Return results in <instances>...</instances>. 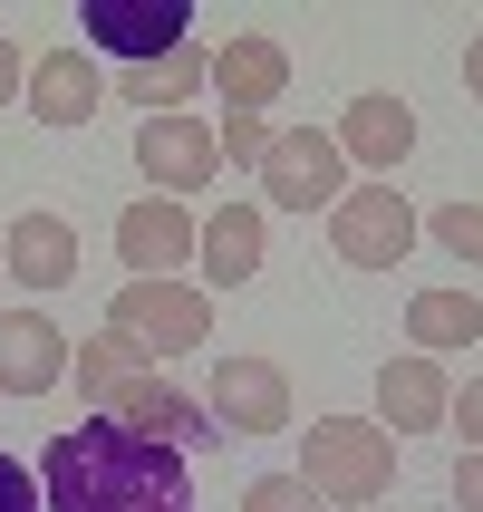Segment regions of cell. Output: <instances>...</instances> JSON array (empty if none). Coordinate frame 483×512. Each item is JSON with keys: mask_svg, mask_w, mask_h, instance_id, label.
Returning a JSON list of instances; mask_svg holds the SVG:
<instances>
[{"mask_svg": "<svg viewBox=\"0 0 483 512\" xmlns=\"http://www.w3.org/2000/svg\"><path fill=\"white\" fill-rule=\"evenodd\" d=\"M406 339H416V358L483 339V300L474 290H416V300H406Z\"/></svg>", "mask_w": 483, "mask_h": 512, "instance_id": "d6986e66", "label": "cell"}, {"mask_svg": "<svg viewBox=\"0 0 483 512\" xmlns=\"http://www.w3.org/2000/svg\"><path fill=\"white\" fill-rule=\"evenodd\" d=\"M20 87H29V58L10 49V39H0V107H10V97H20Z\"/></svg>", "mask_w": 483, "mask_h": 512, "instance_id": "4316f807", "label": "cell"}, {"mask_svg": "<svg viewBox=\"0 0 483 512\" xmlns=\"http://www.w3.org/2000/svg\"><path fill=\"white\" fill-rule=\"evenodd\" d=\"M68 377V329L49 310H0V397H49Z\"/></svg>", "mask_w": 483, "mask_h": 512, "instance_id": "7c38bea8", "label": "cell"}, {"mask_svg": "<svg viewBox=\"0 0 483 512\" xmlns=\"http://www.w3.org/2000/svg\"><path fill=\"white\" fill-rule=\"evenodd\" d=\"M213 426L223 435H281L290 426L281 358H223V368H213Z\"/></svg>", "mask_w": 483, "mask_h": 512, "instance_id": "30bf717a", "label": "cell"}, {"mask_svg": "<svg viewBox=\"0 0 483 512\" xmlns=\"http://www.w3.org/2000/svg\"><path fill=\"white\" fill-rule=\"evenodd\" d=\"M445 426H464V445L483 455V377H464V387H455V416H445Z\"/></svg>", "mask_w": 483, "mask_h": 512, "instance_id": "cb8c5ba5", "label": "cell"}, {"mask_svg": "<svg viewBox=\"0 0 483 512\" xmlns=\"http://www.w3.org/2000/svg\"><path fill=\"white\" fill-rule=\"evenodd\" d=\"M261 194L281 203V213H329L348 194V155L329 126H281L271 155H261Z\"/></svg>", "mask_w": 483, "mask_h": 512, "instance_id": "5b68a950", "label": "cell"}, {"mask_svg": "<svg viewBox=\"0 0 483 512\" xmlns=\"http://www.w3.org/2000/svg\"><path fill=\"white\" fill-rule=\"evenodd\" d=\"M416 242H426V213H416L397 184H348V194L329 203V252H339L348 271H397Z\"/></svg>", "mask_w": 483, "mask_h": 512, "instance_id": "277c9868", "label": "cell"}, {"mask_svg": "<svg viewBox=\"0 0 483 512\" xmlns=\"http://www.w3.org/2000/svg\"><path fill=\"white\" fill-rule=\"evenodd\" d=\"M0 271L20 290H68L78 281V223L68 213H20V223L0 232Z\"/></svg>", "mask_w": 483, "mask_h": 512, "instance_id": "5bb4252c", "label": "cell"}, {"mask_svg": "<svg viewBox=\"0 0 483 512\" xmlns=\"http://www.w3.org/2000/svg\"><path fill=\"white\" fill-rule=\"evenodd\" d=\"M194 261H203L213 290H242L261 271V203H223V213L194 232Z\"/></svg>", "mask_w": 483, "mask_h": 512, "instance_id": "ac0fdd59", "label": "cell"}, {"mask_svg": "<svg viewBox=\"0 0 483 512\" xmlns=\"http://www.w3.org/2000/svg\"><path fill=\"white\" fill-rule=\"evenodd\" d=\"M194 87H213V49H203V39H184V49L155 58V68H126V78H116V97H126V107H145V116H184V107H194Z\"/></svg>", "mask_w": 483, "mask_h": 512, "instance_id": "e0dca14e", "label": "cell"}, {"mask_svg": "<svg viewBox=\"0 0 483 512\" xmlns=\"http://www.w3.org/2000/svg\"><path fill=\"white\" fill-rule=\"evenodd\" d=\"M49 512H194V464L174 445H145L116 416H87V426L49 435Z\"/></svg>", "mask_w": 483, "mask_h": 512, "instance_id": "6da1fadb", "label": "cell"}, {"mask_svg": "<svg viewBox=\"0 0 483 512\" xmlns=\"http://www.w3.org/2000/svg\"><path fill=\"white\" fill-rule=\"evenodd\" d=\"M194 213H184V203H165V194H145V203H126V213H116V252H126V271H136V281H174V271H184V261H194Z\"/></svg>", "mask_w": 483, "mask_h": 512, "instance_id": "8fae6325", "label": "cell"}, {"mask_svg": "<svg viewBox=\"0 0 483 512\" xmlns=\"http://www.w3.org/2000/svg\"><path fill=\"white\" fill-rule=\"evenodd\" d=\"M329 136H339L348 165H368V184H387V174L416 155V107L387 97V87H368V97H348V116L329 126Z\"/></svg>", "mask_w": 483, "mask_h": 512, "instance_id": "9c48e42d", "label": "cell"}, {"mask_svg": "<svg viewBox=\"0 0 483 512\" xmlns=\"http://www.w3.org/2000/svg\"><path fill=\"white\" fill-rule=\"evenodd\" d=\"M136 165L155 194H203L213 174H223V145H213V126H194V116H145L136 126Z\"/></svg>", "mask_w": 483, "mask_h": 512, "instance_id": "ba28073f", "label": "cell"}, {"mask_svg": "<svg viewBox=\"0 0 483 512\" xmlns=\"http://www.w3.org/2000/svg\"><path fill=\"white\" fill-rule=\"evenodd\" d=\"M68 377H78V397H97V406H107L126 377H145V358H136V339L97 329V339H78V348H68Z\"/></svg>", "mask_w": 483, "mask_h": 512, "instance_id": "ffe728a7", "label": "cell"}, {"mask_svg": "<svg viewBox=\"0 0 483 512\" xmlns=\"http://www.w3.org/2000/svg\"><path fill=\"white\" fill-rule=\"evenodd\" d=\"M426 242H445L455 261H483V203H435V213H426Z\"/></svg>", "mask_w": 483, "mask_h": 512, "instance_id": "44dd1931", "label": "cell"}, {"mask_svg": "<svg viewBox=\"0 0 483 512\" xmlns=\"http://www.w3.org/2000/svg\"><path fill=\"white\" fill-rule=\"evenodd\" d=\"M242 512H329V503H319L300 474H252V484H242Z\"/></svg>", "mask_w": 483, "mask_h": 512, "instance_id": "7402d4cb", "label": "cell"}, {"mask_svg": "<svg viewBox=\"0 0 483 512\" xmlns=\"http://www.w3.org/2000/svg\"><path fill=\"white\" fill-rule=\"evenodd\" d=\"M300 484L329 512H377V493L397 484V435L377 416H319L310 455H300Z\"/></svg>", "mask_w": 483, "mask_h": 512, "instance_id": "7a4b0ae2", "label": "cell"}, {"mask_svg": "<svg viewBox=\"0 0 483 512\" xmlns=\"http://www.w3.org/2000/svg\"><path fill=\"white\" fill-rule=\"evenodd\" d=\"M0 512H39V484H29V464L0 455Z\"/></svg>", "mask_w": 483, "mask_h": 512, "instance_id": "d4e9b609", "label": "cell"}, {"mask_svg": "<svg viewBox=\"0 0 483 512\" xmlns=\"http://www.w3.org/2000/svg\"><path fill=\"white\" fill-rule=\"evenodd\" d=\"M232 155V165H261V155H271V126H261V116H223V136H213Z\"/></svg>", "mask_w": 483, "mask_h": 512, "instance_id": "603a6c76", "label": "cell"}, {"mask_svg": "<svg viewBox=\"0 0 483 512\" xmlns=\"http://www.w3.org/2000/svg\"><path fill=\"white\" fill-rule=\"evenodd\" d=\"M107 416L126 435H145V445H174V455L194 464L203 445H223V426H213V406H194L184 387H165V368H145V377H126L107 397Z\"/></svg>", "mask_w": 483, "mask_h": 512, "instance_id": "52a82bcc", "label": "cell"}, {"mask_svg": "<svg viewBox=\"0 0 483 512\" xmlns=\"http://www.w3.org/2000/svg\"><path fill=\"white\" fill-rule=\"evenodd\" d=\"M107 68L87 49H49V58H29V87H20V107L39 116V126H87L97 116V97H107Z\"/></svg>", "mask_w": 483, "mask_h": 512, "instance_id": "4fadbf2b", "label": "cell"}, {"mask_svg": "<svg viewBox=\"0 0 483 512\" xmlns=\"http://www.w3.org/2000/svg\"><path fill=\"white\" fill-rule=\"evenodd\" d=\"M78 39L97 58L155 68V58H174L184 39H194V10H184V0H155V10H136V0H87V10H78Z\"/></svg>", "mask_w": 483, "mask_h": 512, "instance_id": "8992f818", "label": "cell"}, {"mask_svg": "<svg viewBox=\"0 0 483 512\" xmlns=\"http://www.w3.org/2000/svg\"><path fill=\"white\" fill-rule=\"evenodd\" d=\"M464 87L483 97V29H474V49H464Z\"/></svg>", "mask_w": 483, "mask_h": 512, "instance_id": "83f0119b", "label": "cell"}, {"mask_svg": "<svg viewBox=\"0 0 483 512\" xmlns=\"http://www.w3.org/2000/svg\"><path fill=\"white\" fill-rule=\"evenodd\" d=\"M281 87H290V49H281V39L242 29V39L213 49V97H223V116H261Z\"/></svg>", "mask_w": 483, "mask_h": 512, "instance_id": "2e32d148", "label": "cell"}, {"mask_svg": "<svg viewBox=\"0 0 483 512\" xmlns=\"http://www.w3.org/2000/svg\"><path fill=\"white\" fill-rule=\"evenodd\" d=\"M107 329H116V339H136L145 368H165V358H184V348L213 339V300H203L194 281H126L107 300Z\"/></svg>", "mask_w": 483, "mask_h": 512, "instance_id": "3957f363", "label": "cell"}, {"mask_svg": "<svg viewBox=\"0 0 483 512\" xmlns=\"http://www.w3.org/2000/svg\"><path fill=\"white\" fill-rule=\"evenodd\" d=\"M445 416H455V387H445V368H435V358H416V348H406V358H387V368H377V426H387V435H435Z\"/></svg>", "mask_w": 483, "mask_h": 512, "instance_id": "9a60e30c", "label": "cell"}, {"mask_svg": "<svg viewBox=\"0 0 483 512\" xmlns=\"http://www.w3.org/2000/svg\"><path fill=\"white\" fill-rule=\"evenodd\" d=\"M445 493H455V512H483V455H464V464H455V484H445Z\"/></svg>", "mask_w": 483, "mask_h": 512, "instance_id": "484cf974", "label": "cell"}]
</instances>
